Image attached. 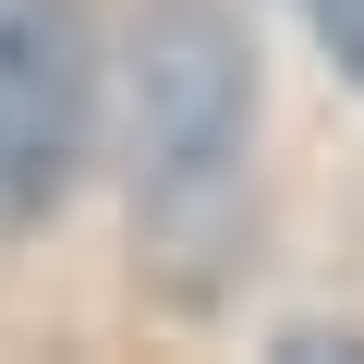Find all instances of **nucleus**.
I'll list each match as a JSON object with an SVG mask.
<instances>
[{"label": "nucleus", "instance_id": "nucleus-3", "mask_svg": "<svg viewBox=\"0 0 364 364\" xmlns=\"http://www.w3.org/2000/svg\"><path fill=\"white\" fill-rule=\"evenodd\" d=\"M304 37L328 49V73L364 85V0H304Z\"/></svg>", "mask_w": 364, "mask_h": 364}, {"label": "nucleus", "instance_id": "nucleus-2", "mask_svg": "<svg viewBox=\"0 0 364 364\" xmlns=\"http://www.w3.org/2000/svg\"><path fill=\"white\" fill-rule=\"evenodd\" d=\"M97 134V25L85 0H0V243L61 219Z\"/></svg>", "mask_w": 364, "mask_h": 364}, {"label": "nucleus", "instance_id": "nucleus-1", "mask_svg": "<svg viewBox=\"0 0 364 364\" xmlns=\"http://www.w3.org/2000/svg\"><path fill=\"white\" fill-rule=\"evenodd\" d=\"M122 122H134V231L182 255V231L231 207L243 146H255V49L219 0H134Z\"/></svg>", "mask_w": 364, "mask_h": 364}]
</instances>
